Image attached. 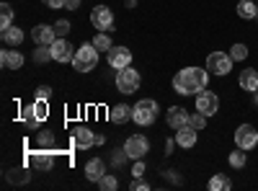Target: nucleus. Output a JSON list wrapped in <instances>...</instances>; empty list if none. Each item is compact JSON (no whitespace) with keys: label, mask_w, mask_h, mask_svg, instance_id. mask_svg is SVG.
Wrapping results in <instances>:
<instances>
[{"label":"nucleus","mask_w":258,"mask_h":191,"mask_svg":"<svg viewBox=\"0 0 258 191\" xmlns=\"http://www.w3.org/2000/svg\"><path fill=\"white\" fill-rule=\"evenodd\" d=\"M109 119H111L114 124H124L126 119H132V106H126V103L114 106V109L109 111Z\"/></svg>","instance_id":"obj_20"},{"label":"nucleus","mask_w":258,"mask_h":191,"mask_svg":"<svg viewBox=\"0 0 258 191\" xmlns=\"http://www.w3.org/2000/svg\"><path fill=\"white\" fill-rule=\"evenodd\" d=\"M29 163L36 168V171H52L54 168V155L52 150H36L29 155Z\"/></svg>","instance_id":"obj_12"},{"label":"nucleus","mask_w":258,"mask_h":191,"mask_svg":"<svg viewBox=\"0 0 258 191\" xmlns=\"http://www.w3.org/2000/svg\"><path fill=\"white\" fill-rule=\"evenodd\" d=\"M230 57L238 59V62H243V59L248 57V47H245V44H232V47H230Z\"/></svg>","instance_id":"obj_29"},{"label":"nucleus","mask_w":258,"mask_h":191,"mask_svg":"<svg viewBox=\"0 0 258 191\" xmlns=\"http://www.w3.org/2000/svg\"><path fill=\"white\" fill-rule=\"evenodd\" d=\"M98 186H101L103 191H114V188H119V181H116L114 176H109V173H106V176L98 181Z\"/></svg>","instance_id":"obj_31"},{"label":"nucleus","mask_w":258,"mask_h":191,"mask_svg":"<svg viewBox=\"0 0 258 191\" xmlns=\"http://www.w3.org/2000/svg\"><path fill=\"white\" fill-rule=\"evenodd\" d=\"M36 142H39L41 147H49V145H54V135H52V132H41Z\"/></svg>","instance_id":"obj_32"},{"label":"nucleus","mask_w":258,"mask_h":191,"mask_svg":"<svg viewBox=\"0 0 258 191\" xmlns=\"http://www.w3.org/2000/svg\"><path fill=\"white\" fill-rule=\"evenodd\" d=\"M255 18H258V13H255Z\"/></svg>","instance_id":"obj_40"},{"label":"nucleus","mask_w":258,"mask_h":191,"mask_svg":"<svg viewBox=\"0 0 258 191\" xmlns=\"http://www.w3.org/2000/svg\"><path fill=\"white\" fill-rule=\"evenodd\" d=\"M73 142H75L78 150H88V147L96 145V135L88 130V126H78L75 135H73Z\"/></svg>","instance_id":"obj_15"},{"label":"nucleus","mask_w":258,"mask_h":191,"mask_svg":"<svg viewBox=\"0 0 258 191\" xmlns=\"http://www.w3.org/2000/svg\"><path fill=\"white\" fill-rule=\"evenodd\" d=\"M124 150H126V155L132 158V160H140V158H145V155H147L150 142H147V137H145V135H132V137H126Z\"/></svg>","instance_id":"obj_7"},{"label":"nucleus","mask_w":258,"mask_h":191,"mask_svg":"<svg viewBox=\"0 0 258 191\" xmlns=\"http://www.w3.org/2000/svg\"><path fill=\"white\" fill-rule=\"evenodd\" d=\"M91 24L98 29V31H109L114 26V13L111 8H106V6H96L91 11Z\"/></svg>","instance_id":"obj_9"},{"label":"nucleus","mask_w":258,"mask_h":191,"mask_svg":"<svg viewBox=\"0 0 258 191\" xmlns=\"http://www.w3.org/2000/svg\"><path fill=\"white\" fill-rule=\"evenodd\" d=\"M209 188H212V191H227V188H232V181H230L227 176L217 173V176L209 178Z\"/></svg>","instance_id":"obj_23"},{"label":"nucleus","mask_w":258,"mask_h":191,"mask_svg":"<svg viewBox=\"0 0 258 191\" xmlns=\"http://www.w3.org/2000/svg\"><path fill=\"white\" fill-rule=\"evenodd\" d=\"M255 13H258V6L253 3V0H240L238 3V16L240 18L250 21V18H255Z\"/></svg>","instance_id":"obj_22"},{"label":"nucleus","mask_w":258,"mask_h":191,"mask_svg":"<svg viewBox=\"0 0 258 191\" xmlns=\"http://www.w3.org/2000/svg\"><path fill=\"white\" fill-rule=\"evenodd\" d=\"M6 26H13V6L11 3L0 6V29H6Z\"/></svg>","instance_id":"obj_25"},{"label":"nucleus","mask_w":258,"mask_h":191,"mask_svg":"<svg viewBox=\"0 0 258 191\" xmlns=\"http://www.w3.org/2000/svg\"><path fill=\"white\" fill-rule=\"evenodd\" d=\"M129 188H132V191H147V188H150V183H145L142 178H135Z\"/></svg>","instance_id":"obj_34"},{"label":"nucleus","mask_w":258,"mask_h":191,"mask_svg":"<svg viewBox=\"0 0 258 191\" xmlns=\"http://www.w3.org/2000/svg\"><path fill=\"white\" fill-rule=\"evenodd\" d=\"M85 176H88V181H101L103 176H106V163L101 160V158H93V160H88V165H85Z\"/></svg>","instance_id":"obj_16"},{"label":"nucleus","mask_w":258,"mask_h":191,"mask_svg":"<svg viewBox=\"0 0 258 191\" xmlns=\"http://www.w3.org/2000/svg\"><path fill=\"white\" fill-rule=\"evenodd\" d=\"M158 116V103L153 98H140L135 106H132V119L140 124V126H147L153 124Z\"/></svg>","instance_id":"obj_3"},{"label":"nucleus","mask_w":258,"mask_h":191,"mask_svg":"<svg viewBox=\"0 0 258 191\" xmlns=\"http://www.w3.org/2000/svg\"><path fill=\"white\" fill-rule=\"evenodd\" d=\"M39 62H47V59H52V49L49 47H41V49H36V54H34Z\"/></svg>","instance_id":"obj_33"},{"label":"nucleus","mask_w":258,"mask_h":191,"mask_svg":"<svg viewBox=\"0 0 258 191\" xmlns=\"http://www.w3.org/2000/svg\"><path fill=\"white\" fill-rule=\"evenodd\" d=\"M188 116L191 114H186V109H181V106H170L165 121L170 130H183V126H188Z\"/></svg>","instance_id":"obj_13"},{"label":"nucleus","mask_w":258,"mask_h":191,"mask_svg":"<svg viewBox=\"0 0 258 191\" xmlns=\"http://www.w3.org/2000/svg\"><path fill=\"white\" fill-rule=\"evenodd\" d=\"M49 49H52V59H57V62H73V57H75V47L68 39H54Z\"/></svg>","instance_id":"obj_10"},{"label":"nucleus","mask_w":258,"mask_h":191,"mask_svg":"<svg viewBox=\"0 0 258 191\" xmlns=\"http://www.w3.org/2000/svg\"><path fill=\"white\" fill-rule=\"evenodd\" d=\"M93 47L98 49V52H109L114 44H111V39H109V34L106 31H98L96 36H93Z\"/></svg>","instance_id":"obj_24"},{"label":"nucleus","mask_w":258,"mask_h":191,"mask_svg":"<svg viewBox=\"0 0 258 191\" xmlns=\"http://www.w3.org/2000/svg\"><path fill=\"white\" fill-rule=\"evenodd\" d=\"M34 114L39 116V121H44V119H47L49 106H47V101H44V98H36V101H34Z\"/></svg>","instance_id":"obj_27"},{"label":"nucleus","mask_w":258,"mask_h":191,"mask_svg":"<svg viewBox=\"0 0 258 191\" xmlns=\"http://www.w3.org/2000/svg\"><path fill=\"white\" fill-rule=\"evenodd\" d=\"M116 88L121 91V93H135V91H140V73L137 70H132V68H124V70H119V75H116Z\"/></svg>","instance_id":"obj_5"},{"label":"nucleus","mask_w":258,"mask_h":191,"mask_svg":"<svg viewBox=\"0 0 258 191\" xmlns=\"http://www.w3.org/2000/svg\"><path fill=\"white\" fill-rule=\"evenodd\" d=\"M3 41L8 47H18L21 41H24V31H21L18 26H6L3 29Z\"/></svg>","instance_id":"obj_21"},{"label":"nucleus","mask_w":258,"mask_h":191,"mask_svg":"<svg viewBox=\"0 0 258 191\" xmlns=\"http://www.w3.org/2000/svg\"><path fill=\"white\" fill-rule=\"evenodd\" d=\"M197 111H202L204 116L217 114V111H220V98H217V93H212V91L197 93Z\"/></svg>","instance_id":"obj_8"},{"label":"nucleus","mask_w":258,"mask_h":191,"mask_svg":"<svg viewBox=\"0 0 258 191\" xmlns=\"http://www.w3.org/2000/svg\"><path fill=\"white\" fill-rule=\"evenodd\" d=\"M245 150H240V147H238V150H235V153H230V165L232 168H243L245 165Z\"/></svg>","instance_id":"obj_28"},{"label":"nucleus","mask_w":258,"mask_h":191,"mask_svg":"<svg viewBox=\"0 0 258 191\" xmlns=\"http://www.w3.org/2000/svg\"><path fill=\"white\" fill-rule=\"evenodd\" d=\"M0 62H3V68H8V70H18L21 65H24V54H21L18 49H3Z\"/></svg>","instance_id":"obj_17"},{"label":"nucleus","mask_w":258,"mask_h":191,"mask_svg":"<svg viewBox=\"0 0 258 191\" xmlns=\"http://www.w3.org/2000/svg\"><path fill=\"white\" fill-rule=\"evenodd\" d=\"M64 8H70V11H78V8H80V0H64Z\"/></svg>","instance_id":"obj_38"},{"label":"nucleus","mask_w":258,"mask_h":191,"mask_svg":"<svg viewBox=\"0 0 258 191\" xmlns=\"http://www.w3.org/2000/svg\"><path fill=\"white\" fill-rule=\"evenodd\" d=\"M109 65L114 70H124L132 65V52H129L126 47H111L109 49Z\"/></svg>","instance_id":"obj_11"},{"label":"nucleus","mask_w":258,"mask_h":191,"mask_svg":"<svg viewBox=\"0 0 258 191\" xmlns=\"http://www.w3.org/2000/svg\"><path fill=\"white\" fill-rule=\"evenodd\" d=\"M47 8H64V0H41Z\"/></svg>","instance_id":"obj_37"},{"label":"nucleus","mask_w":258,"mask_h":191,"mask_svg":"<svg viewBox=\"0 0 258 191\" xmlns=\"http://www.w3.org/2000/svg\"><path fill=\"white\" fill-rule=\"evenodd\" d=\"M232 57L230 54H225V52H212L209 57H207V70L209 73H214V75H227L230 70H232Z\"/></svg>","instance_id":"obj_4"},{"label":"nucleus","mask_w":258,"mask_h":191,"mask_svg":"<svg viewBox=\"0 0 258 191\" xmlns=\"http://www.w3.org/2000/svg\"><path fill=\"white\" fill-rule=\"evenodd\" d=\"M31 36H34V41L39 47H49L52 41L57 39V34H54V26H47V24H39L34 31H31Z\"/></svg>","instance_id":"obj_14"},{"label":"nucleus","mask_w":258,"mask_h":191,"mask_svg":"<svg viewBox=\"0 0 258 191\" xmlns=\"http://www.w3.org/2000/svg\"><path fill=\"white\" fill-rule=\"evenodd\" d=\"M255 103H258V91H255Z\"/></svg>","instance_id":"obj_39"},{"label":"nucleus","mask_w":258,"mask_h":191,"mask_svg":"<svg viewBox=\"0 0 258 191\" xmlns=\"http://www.w3.org/2000/svg\"><path fill=\"white\" fill-rule=\"evenodd\" d=\"M235 145L240 147V150H253L258 145V132L253 124H240L238 130H235Z\"/></svg>","instance_id":"obj_6"},{"label":"nucleus","mask_w":258,"mask_h":191,"mask_svg":"<svg viewBox=\"0 0 258 191\" xmlns=\"http://www.w3.org/2000/svg\"><path fill=\"white\" fill-rule=\"evenodd\" d=\"M96 65H98V49L93 47V41L91 44H83L73 57V68L78 73H91V70H96Z\"/></svg>","instance_id":"obj_2"},{"label":"nucleus","mask_w":258,"mask_h":191,"mask_svg":"<svg viewBox=\"0 0 258 191\" xmlns=\"http://www.w3.org/2000/svg\"><path fill=\"white\" fill-rule=\"evenodd\" d=\"M54 34H57V39H64L70 34V21L68 18H62V21H57L54 24Z\"/></svg>","instance_id":"obj_30"},{"label":"nucleus","mask_w":258,"mask_h":191,"mask_svg":"<svg viewBox=\"0 0 258 191\" xmlns=\"http://www.w3.org/2000/svg\"><path fill=\"white\" fill-rule=\"evenodd\" d=\"M207 119H209V116H204L202 111H197V114H191V116H188V126H194L197 132H202L204 126H207Z\"/></svg>","instance_id":"obj_26"},{"label":"nucleus","mask_w":258,"mask_h":191,"mask_svg":"<svg viewBox=\"0 0 258 191\" xmlns=\"http://www.w3.org/2000/svg\"><path fill=\"white\" fill-rule=\"evenodd\" d=\"M176 142H178L181 147H194V145H197V130H194V126L176 130Z\"/></svg>","instance_id":"obj_19"},{"label":"nucleus","mask_w":258,"mask_h":191,"mask_svg":"<svg viewBox=\"0 0 258 191\" xmlns=\"http://www.w3.org/2000/svg\"><path fill=\"white\" fill-rule=\"evenodd\" d=\"M142 173H145V163H142V158H140V160L135 163V168H132V176H135V178H140Z\"/></svg>","instance_id":"obj_36"},{"label":"nucleus","mask_w":258,"mask_h":191,"mask_svg":"<svg viewBox=\"0 0 258 191\" xmlns=\"http://www.w3.org/2000/svg\"><path fill=\"white\" fill-rule=\"evenodd\" d=\"M209 83V73L202 68H183L181 73H176L173 78V91L181 96H197L207 88Z\"/></svg>","instance_id":"obj_1"},{"label":"nucleus","mask_w":258,"mask_h":191,"mask_svg":"<svg viewBox=\"0 0 258 191\" xmlns=\"http://www.w3.org/2000/svg\"><path fill=\"white\" fill-rule=\"evenodd\" d=\"M49 96H52V88H49V86H39V88H36V98H44V101H47Z\"/></svg>","instance_id":"obj_35"},{"label":"nucleus","mask_w":258,"mask_h":191,"mask_svg":"<svg viewBox=\"0 0 258 191\" xmlns=\"http://www.w3.org/2000/svg\"><path fill=\"white\" fill-rule=\"evenodd\" d=\"M240 88L248 93L258 91V70H243L240 73Z\"/></svg>","instance_id":"obj_18"}]
</instances>
